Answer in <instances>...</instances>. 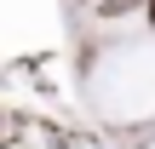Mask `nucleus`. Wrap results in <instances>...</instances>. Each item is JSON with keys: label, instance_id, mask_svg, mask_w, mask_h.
<instances>
[{"label": "nucleus", "instance_id": "1", "mask_svg": "<svg viewBox=\"0 0 155 149\" xmlns=\"http://www.w3.org/2000/svg\"><path fill=\"white\" fill-rule=\"evenodd\" d=\"M144 11H150V29H155V0H144Z\"/></svg>", "mask_w": 155, "mask_h": 149}]
</instances>
